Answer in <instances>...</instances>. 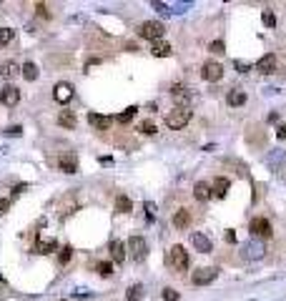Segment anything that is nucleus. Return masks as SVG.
<instances>
[{
	"instance_id": "obj_1",
	"label": "nucleus",
	"mask_w": 286,
	"mask_h": 301,
	"mask_svg": "<svg viewBox=\"0 0 286 301\" xmlns=\"http://www.w3.org/2000/svg\"><path fill=\"white\" fill-rule=\"evenodd\" d=\"M188 121H191V108H181V105H176L173 110H169V116H166V126L171 131H181Z\"/></svg>"
},
{
	"instance_id": "obj_2",
	"label": "nucleus",
	"mask_w": 286,
	"mask_h": 301,
	"mask_svg": "<svg viewBox=\"0 0 286 301\" xmlns=\"http://www.w3.org/2000/svg\"><path fill=\"white\" fill-rule=\"evenodd\" d=\"M166 261H169V266H173L176 271H186L188 269V251L183 249V246H171V251H169V256H166Z\"/></svg>"
},
{
	"instance_id": "obj_3",
	"label": "nucleus",
	"mask_w": 286,
	"mask_h": 301,
	"mask_svg": "<svg viewBox=\"0 0 286 301\" xmlns=\"http://www.w3.org/2000/svg\"><path fill=\"white\" fill-rule=\"evenodd\" d=\"M163 23H158V20H146V23H141V28H138V35L141 38H146V41H151V43H156V41H161L163 38Z\"/></svg>"
},
{
	"instance_id": "obj_4",
	"label": "nucleus",
	"mask_w": 286,
	"mask_h": 301,
	"mask_svg": "<svg viewBox=\"0 0 286 301\" xmlns=\"http://www.w3.org/2000/svg\"><path fill=\"white\" fill-rule=\"evenodd\" d=\"M128 251H131V258H133L136 263L146 261V256H148V244H146V239H143V236H131V239H128Z\"/></svg>"
},
{
	"instance_id": "obj_5",
	"label": "nucleus",
	"mask_w": 286,
	"mask_h": 301,
	"mask_svg": "<svg viewBox=\"0 0 286 301\" xmlns=\"http://www.w3.org/2000/svg\"><path fill=\"white\" fill-rule=\"evenodd\" d=\"M216 276H219V269H216V266H203V269H196V271L191 274V284L206 286V284H211Z\"/></svg>"
},
{
	"instance_id": "obj_6",
	"label": "nucleus",
	"mask_w": 286,
	"mask_h": 301,
	"mask_svg": "<svg viewBox=\"0 0 286 301\" xmlns=\"http://www.w3.org/2000/svg\"><path fill=\"white\" fill-rule=\"evenodd\" d=\"M264 253H266V249H264V244H261V241H256V239H251L249 244H243V249H241V256L246 258V261L264 258Z\"/></svg>"
},
{
	"instance_id": "obj_7",
	"label": "nucleus",
	"mask_w": 286,
	"mask_h": 301,
	"mask_svg": "<svg viewBox=\"0 0 286 301\" xmlns=\"http://www.w3.org/2000/svg\"><path fill=\"white\" fill-rule=\"evenodd\" d=\"M201 75H203V78H206L209 83H219V81L224 78V65L216 63V60H209V63H203Z\"/></svg>"
},
{
	"instance_id": "obj_8",
	"label": "nucleus",
	"mask_w": 286,
	"mask_h": 301,
	"mask_svg": "<svg viewBox=\"0 0 286 301\" xmlns=\"http://www.w3.org/2000/svg\"><path fill=\"white\" fill-rule=\"evenodd\" d=\"M251 234H254V239H271L274 229H271V223L266 218H254L251 221Z\"/></svg>"
},
{
	"instance_id": "obj_9",
	"label": "nucleus",
	"mask_w": 286,
	"mask_h": 301,
	"mask_svg": "<svg viewBox=\"0 0 286 301\" xmlns=\"http://www.w3.org/2000/svg\"><path fill=\"white\" fill-rule=\"evenodd\" d=\"M20 100V91L15 86H5L3 91H0V103H3L5 108H15Z\"/></svg>"
},
{
	"instance_id": "obj_10",
	"label": "nucleus",
	"mask_w": 286,
	"mask_h": 301,
	"mask_svg": "<svg viewBox=\"0 0 286 301\" xmlns=\"http://www.w3.org/2000/svg\"><path fill=\"white\" fill-rule=\"evenodd\" d=\"M171 96L181 103V108H188V103L193 100V96H191V91L183 86V83H173L171 86Z\"/></svg>"
},
{
	"instance_id": "obj_11",
	"label": "nucleus",
	"mask_w": 286,
	"mask_h": 301,
	"mask_svg": "<svg viewBox=\"0 0 286 301\" xmlns=\"http://www.w3.org/2000/svg\"><path fill=\"white\" fill-rule=\"evenodd\" d=\"M191 244H193V249L196 251H201V253H211V249H214V244H211V239L206 236V234H191Z\"/></svg>"
},
{
	"instance_id": "obj_12",
	"label": "nucleus",
	"mask_w": 286,
	"mask_h": 301,
	"mask_svg": "<svg viewBox=\"0 0 286 301\" xmlns=\"http://www.w3.org/2000/svg\"><path fill=\"white\" fill-rule=\"evenodd\" d=\"M53 98H56V103H68L70 98H73V86L70 83H58L56 88H53Z\"/></svg>"
},
{
	"instance_id": "obj_13",
	"label": "nucleus",
	"mask_w": 286,
	"mask_h": 301,
	"mask_svg": "<svg viewBox=\"0 0 286 301\" xmlns=\"http://www.w3.org/2000/svg\"><path fill=\"white\" fill-rule=\"evenodd\" d=\"M88 123L96 128V131H108L113 118L111 116H101V113H88Z\"/></svg>"
},
{
	"instance_id": "obj_14",
	"label": "nucleus",
	"mask_w": 286,
	"mask_h": 301,
	"mask_svg": "<svg viewBox=\"0 0 286 301\" xmlns=\"http://www.w3.org/2000/svg\"><path fill=\"white\" fill-rule=\"evenodd\" d=\"M266 163H269L271 171H281V168L286 166V153L276 148V150H271V153L266 156Z\"/></svg>"
},
{
	"instance_id": "obj_15",
	"label": "nucleus",
	"mask_w": 286,
	"mask_h": 301,
	"mask_svg": "<svg viewBox=\"0 0 286 301\" xmlns=\"http://www.w3.org/2000/svg\"><path fill=\"white\" fill-rule=\"evenodd\" d=\"M254 70H256V73H261V75L274 73V70H276V55H271V53H269V55H264V58L254 65Z\"/></svg>"
},
{
	"instance_id": "obj_16",
	"label": "nucleus",
	"mask_w": 286,
	"mask_h": 301,
	"mask_svg": "<svg viewBox=\"0 0 286 301\" xmlns=\"http://www.w3.org/2000/svg\"><path fill=\"white\" fill-rule=\"evenodd\" d=\"M56 249H58L56 239H43V236H40V239H38V244L33 246V251H35V253H53Z\"/></svg>"
},
{
	"instance_id": "obj_17",
	"label": "nucleus",
	"mask_w": 286,
	"mask_h": 301,
	"mask_svg": "<svg viewBox=\"0 0 286 301\" xmlns=\"http://www.w3.org/2000/svg\"><path fill=\"white\" fill-rule=\"evenodd\" d=\"M193 196H196V201H209L214 194H211V186L206 183V181H198L196 186H193Z\"/></svg>"
},
{
	"instance_id": "obj_18",
	"label": "nucleus",
	"mask_w": 286,
	"mask_h": 301,
	"mask_svg": "<svg viewBox=\"0 0 286 301\" xmlns=\"http://www.w3.org/2000/svg\"><path fill=\"white\" fill-rule=\"evenodd\" d=\"M58 166H60V171H65V173H78V158H75L73 153L60 156V158H58Z\"/></svg>"
},
{
	"instance_id": "obj_19",
	"label": "nucleus",
	"mask_w": 286,
	"mask_h": 301,
	"mask_svg": "<svg viewBox=\"0 0 286 301\" xmlns=\"http://www.w3.org/2000/svg\"><path fill=\"white\" fill-rule=\"evenodd\" d=\"M18 75V63L15 60H5L3 65H0V81H10Z\"/></svg>"
},
{
	"instance_id": "obj_20",
	"label": "nucleus",
	"mask_w": 286,
	"mask_h": 301,
	"mask_svg": "<svg viewBox=\"0 0 286 301\" xmlns=\"http://www.w3.org/2000/svg\"><path fill=\"white\" fill-rule=\"evenodd\" d=\"M151 53H153L156 58H169V55L173 53V48H171V43H166V41H156V43L151 46Z\"/></svg>"
},
{
	"instance_id": "obj_21",
	"label": "nucleus",
	"mask_w": 286,
	"mask_h": 301,
	"mask_svg": "<svg viewBox=\"0 0 286 301\" xmlns=\"http://www.w3.org/2000/svg\"><path fill=\"white\" fill-rule=\"evenodd\" d=\"M229 178H224V176H219L216 181H214V186H211V194L216 196V199H224L226 194H229Z\"/></svg>"
},
{
	"instance_id": "obj_22",
	"label": "nucleus",
	"mask_w": 286,
	"mask_h": 301,
	"mask_svg": "<svg viewBox=\"0 0 286 301\" xmlns=\"http://www.w3.org/2000/svg\"><path fill=\"white\" fill-rule=\"evenodd\" d=\"M111 256H113V261L115 263H123V258H126V244L123 241H111Z\"/></svg>"
},
{
	"instance_id": "obj_23",
	"label": "nucleus",
	"mask_w": 286,
	"mask_h": 301,
	"mask_svg": "<svg viewBox=\"0 0 286 301\" xmlns=\"http://www.w3.org/2000/svg\"><path fill=\"white\" fill-rule=\"evenodd\" d=\"M173 226H176V229H188V226H191V213L186 208H178L173 213Z\"/></svg>"
},
{
	"instance_id": "obj_24",
	"label": "nucleus",
	"mask_w": 286,
	"mask_h": 301,
	"mask_svg": "<svg viewBox=\"0 0 286 301\" xmlns=\"http://www.w3.org/2000/svg\"><path fill=\"white\" fill-rule=\"evenodd\" d=\"M226 100H229V105H243L246 103V93H243L241 88H233V91H229V96H226Z\"/></svg>"
},
{
	"instance_id": "obj_25",
	"label": "nucleus",
	"mask_w": 286,
	"mask_h": 301,
	"mask_svg": "<svg viewBox=\"0 0 286 301\" xmlns=\"http://www.w3.org/2000/svg\"><path fill=\"white\" fill-rule=\"evenodd\" d=\"M131 208H133V203H131L128 196H118L115 199V211L118 213H131Z\"/></svg>"
},
{
	"instance_id": "obj_26",
	"label": "nucleus",
	"mask_w": 286,
	"mask_h": 301,
	"mask_svg": "<svg viewBox=\"0 0 286 301\" xmlns=\"http://www.w3.org/2000/svg\"><path fill=\"white\" fill-rule=\"evenodd\" d=\"M75 116H73V113H68V110H63L60 113V116H58V126H63V128H75Z\"/></svg>"
},
{
	"instance_id": "obj_27",
	"label": "nucleus",
	"mask_w": 286,
	"mask_h": 301,
	"mask_svg": "<svg viewBox=\"0 0 286 301\" xmlns=\"http://www.w3.org/2000/svg\"><path fill=\"white\" fill-rule=\"evenodd\" d=\"M136 110H138L136 105H128L123 113H118V118H115V121H118V123H123V126H126V123H131V121H133V116H136Z\"/></svg>"
},
{
	"instance_id": "obj_28",
	"label": "nucleus",
	"mask_w": 286,
	"mask_h": 301,
	"mask_svg": "<svg viewBox=\"0 0 286 301\" xmlns=\"http://www.w3.org/2000/svg\"><path fill=\"white\" fill-rule=\"evenodd\" d=\"M23 78L25 81H35L38 78V65L35 63H25L23 65Z\"/></svg>"
},
{
	"instance_id": "obj_29",
	"label": "nucleus",
	"mask_w": 286,
	"mask_h": 301,
	"mask_svg": "<svg viewBox=\"0 0 286 301\" xmlns=\"http://www.w3.org/2000/svg\"><path fill=\"white\" fill-rule=\"evenodd\" d=\"M126 299H128V301H138V299H143V286H141V284H133V286L126 291Z\"/></svg>"
},
{
	"instance_id": "obj_30",
	"label": "nucleus",
	"mask_w": 286,
	"mask_h": 301,
	"mask_svg": "<svg viewBox=\"0 0 286 301\" xmlns=\"http://www.w3.org/2000/svg\"><path fill=\"white\" fill-rule=\"evenodd\" d=\"M15 38V30L13 28H0V46H8Z\"/></svg>"
},
{
	"instance_id": "obj_31",
	"label": "nucleus",
	"mask_w": 286,
	"mask_h": 301,
	"mask_svg": "<svg viewBox=\"0 0 286 301\" xmlns=\"http://www.w3.org/2000/svg\"><path fill=\"white\" fill-rule=\"evenodd\" d=\"M96 271H98L101 276H111V274H113V263H111V261H98V263H96Z\"/></svg>"
},
{
	"instance_id": "obj_32",
	"label": "nucleus",
	"mask_w": 286,
	"mask_h": 301,
	"mask_svg": "<svg viewBox=\"0 0 286 301\" xmlns=\"http://www.w3.org/2000/svg\"><path fill=\"white\" fill-rule=\"evenodd\" d=\"M73 258V249L70 246H65V249H60V253H58V263L60 266H65V263Z\"/></svg>"
},
{
	"instance_id": "obj_33",
	"label": "nucleus",
	"mask_w": 286,
	"mask_h": 301,
	"mask_svg": "<svg viewBox=\"0 0 286 301\" xmlns=\"http://www.w3.org/2000/svg\"><path fill=\"white\" fill-rule=\"evenodd\" d=\"M261 23H264L266 28H274V25H276V15H274V10H264V15H261Z\"/></svg>"
},
{
	"instance_id": "obj_34",
	"label": "nucleus",
	"mask_w": 286,
	"mask_h": 301,
	"mask_svg": "<svg viewBox=\"0 0 286 301\" xmlns=\"http://www.w3.org/2000/svg\"><path fill=\"white\" fill-rule=\"evenodd\" d=\"M161 296H163V301H178V299H181V296H178V291H176V289H171V286H169V289H163V294H161Z\"/></svg>"
},
{
	"instance_id": "obj_35",
	"label": "nucleus",
	"mask_w": 286,
	"mask_h": 301,
	"mask_svg": "<svg viewBox=\"0 0 286 301\" xmlns=\"http://www.w3.org/2000/svg\"><path fill=\"white\" fill-rule=\"evenodd\" d=\"M156 131H158V128H156V123H153V121H143V123H141V133H146V136H153Z\"/></svg>"
},
{
	"instance_id": "obj_36",
	"label": "nucleus",
	"mask_w": 286,
	"mask_h": 301,
	"mask_svg": "<svg viewBox=\"0 0 286 301\" xmlns=\"http://www.w3.org/2000/svg\"><path fill=\"white\" fill-rule=\"evenodd\" d=\"M209 50H211V53H216V55H224V53H226V48H224V41H214V43L209 46Z\"/></svg>"
},
{
	"instance_id": "obj_37",
	"label": "nucleus",
	"mask_w": 286,
	"mask_h": 301,
	"mask_svg": "<svg viewBox=\"0 0 286 301\" xmlns=\"http://www.w3.org/2000/svg\"><path fill=\"white\" fill-rule=\"evenodd\" d=\"M143 208H146V218H148V221H153V218H156V203L146 201V203H143Z\"/></svg>"
},
{
	"instance_id": "obj_38",
	"label": "nucleus",
	"mask_w": 286,
	"mask_h": 301,
	"mask_svg": "<svg viewBox=\"0 0 286 301\" xmlns=\"http://www.w3.org/2000/svg\"><path fill=\"white\" fill-rule=\"evenodd\" d=\"M73 296H75V299H91L93 294H91L88 289H75V291H73Z\"/></svg>"
},
{
	"instance_id": "obj_39",
	"label": "nucleus",
	"mask_w": 286,
	"mask_h": 301,
	"mask_svg": "<svg viewBox=\"0 0 286 301\" xmlns=\"http://www.w3.org/2000/svg\"><path fill=\"white\" fill-rule=\"evenodd\" d=\"M233 65H236L238 73H249V70H251V65H249V63H243V60H236Z\"/></svg>"
},
{
	"instance_id": "obj_40",
	"label": "nucleus",
	"mask_w": 286,
	"mask_h": 301,
	"mask_svg": "<svg viewBox=\"0 0 286 301\" xmlns=\"http://www.w3.org/2000/svg\"><path fill=\"white\" fill-rule=\"evenodd\" d=\"M35 8H38V15H40V18H51V10H48L43 3H38Z\"/></svg>"
},
{
	"instance_id": "obj_41",
	"label": "nucleus",
	"mask_w": 286,
	"mask_h": 301,
	"mask_svg": "<svg viewBox=\"0 0 286 301\" xmlns=\"http://www.w3.org/2000/svg\"><path fill=\"white\" fill-rule=\"evenodd\" d=\"M20 133H23L20 126H8V128H5V136H20Z\"/></svg>"
},
{
	"instance_id": "obj_42",
	"label": "nucleus",
	"mask_w": 286,
	"mask_h": 301,
	"mask_svg": "<svg viewBox=\"0 0 286 301\" xmlns=\"http://www.w3.org/2000/svg\"><path fill=\"white\" fill-rule=\"evenodd\" d=\"M8 208H10V203H8L5 199H0V216H3V213H5Z\"/></svg>"
},
{
	"instance_id": "obj_43",
	"label": "nucleus",
	"mask_w": 286,
	"mask_h": 301,
	"mask_svg": "<svg viewBox=\"0 0 286 301\" xmlns=\"http://www.w3.org/2000/svg\"><path fill=\"white\" fill-rule=\"evenodd\" d=\"M98 161H101V163H103V166H111V163H113V158H111V156H101V158H98Z\"/></svg>"
},
{
	"instance_id": "obj_44",
	"label": "nucleus",
	"mask_w": 286,
	"mask_h": 301,
	"mask_svg": "<svg viewBox=\"0 0 286 301\" xmlns=\"http://www.w3.org/2000/svg\"><path fill=\"white\" fill-rule=\"evenodd\" d=\"M276 136H279V138H286V123H284V126H279V131H276Z\"/></svg>"
},
{
	"instance_id": "obj_45",
	"label": "nucleus",
	"mask_w": 286,
	"mask_h": 301,
	"mask_svg": "<svg viewBox=\"0 0 286 301\" xmlns=\"http://www.w3.org/2000/svg\"><path fill=\"white\" fill-rule=\"evenodd\" d=\"M226 241L233 244V241H236V234H233V231H226Z\"/></svg>"
},
{
	"instance_id": "obj_46",
	"label": "nucleus",
	"mask_w": 286,
	"mask_h": 301,
	"mask_svg": "<svg viewBox=\"0 0 286 301\" xmlns=\"http://www.w3.org/2000/svg\"><path fill=\"white\" fill-rule=\"evenodd\" d=\"M23 191H28V186H25V183H20V186H15V194H23Z\"/></svg>"
},
{
	"instance_id": "obj_47",
	"label": "nucleus",
	"mask_w": 286,
	"mask_h": 301,
	"mask_svg": "<svg viewBox=\"0 0 286 301\" xmlns=\"http://www.w3.org/2000/svg\"><path fill=\"white\" fill-rule=\"evenodd\" d=\"M63 301H68V299H63Z\"/></svg>"
}]
</instances>
